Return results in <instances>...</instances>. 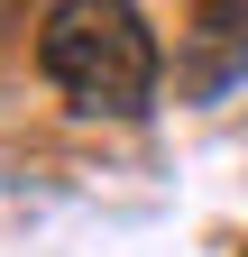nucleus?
I'll use <instances>...</instances> for the list:
<instances>
[{
  "label": "nucleus",
  "mask_w": 248,
  "mask_h": 257,
  "mask_svg": "<svg viewBox=\"0 0 248 257\" xmlns=\"http://www.w3.org/2000/svg\"><path fill=\"white\" fill-rule=\"evenodd\" d=\"M37 64L83 119H147L166 83V46L138 0H55L37 19Z\"/></svg>",
  "instance_id": "1"
},
{
  "label": "nucleus",
  "mask_w": 248,
  "mask_h": 257,
  "mask_svg": "<svg viewBox=\"0 0 248 257\" xmlns=\"http://www.w3.org/2000/svg\"><path fill=\"white\" fill-rule=\"evenodd\" d=\"M248 74V0H193V37H184V83L230 92Z\"/></svg>",
  "instance_id": "2"
},
{
  "label": "nucleus",
  "mask_w": 248,
  "mask_h": 257,
  "mask_svg": "<svg viewBox=\"0 0 248 257\" xmlns=\"http://www.w3.org/2000/svg\"><path fill=\"white\" fill-rule=\"evenodd\" d=\"M239 257H248V248H239Z\"/></svg>",
  "instance_id": "3"
}]
</instances>
